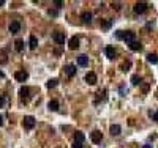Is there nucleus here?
<instances>
[{"label":"nucleus","instance_id":"nucleus-32","mask_svg":"<svg viewBox=\"0 0 158 148\" xmlns=\"http://www.w3.org/2000/svg\"><path fill=\"white\" fill-rule=\"evenodd\" d=\"M120 93H122V96H125V93H127V91H125V88H123V87H120Z\"/></svg>","mask_w":158,"mask_h":148},{"label":"nucleus","instance_id":"nucleus-28","mask_svg":"<svg viewBox=\"0 0 158 148\" xmlns=\"http://www.w3.org/2000/svg\"><path fill=\"white\" fill-rule=\"evenodd\" d=\"M123 35H125V32H123V30H119V32H115V36H117L119 39H123Z\"/></svg>","mask_w":158,"mask_h":148},{"label":"nucleus","instance_id":"nucleus-5","mask_svg":"<svg viewBox=\"0 0 158 148\" xmlns=\"http://www.w3.org/2000/svg\"><path fill=\"white\" fill-rule=\"evenodd\" d=\"M52 38L57 44H63L65 43V33L63 32H54L52 33Z\"/></svg>","mask_w":158,"mask_h":148},{"label":"nucleus","instance_id":"nucleus-25","mask_svg":"<svg viewBox=\"0 0 158 148\" xmlns=\"http://www.w3.org/2000/svg\"><path fill=\"white\" fill-rule=\"evenodd\" d=\"M130 66H131V63H130V61H125V63H122V71H128V68Z\"/></svg>","mask_w":158,"mask_h":148},{"label":"nucleus","instance_id":"nucleus-21","mask_svg":"<svg viewBox=\"0 0 158 148\" xmlns=\"http://www.w3.org/2000/svg\"><path fill=\"white\" fill-rule=\"evenodd\" d=\"M29 46H30V49H37V46H38V39H37V36H30V41H29Z\"/></svg>","mask_w":158,"mask_h":148},{"label":"nucleus","instance_id":"nucleus-19","mask_svg":"<svg viewBox=\"0 0 158 148\" xmlns=\"http://www.w3.org/2000/svg\"><path fill=\"white\" fill-rule=\"evenodd\" d=\"M147 61L152 63V65H156V63H158V55L156 54H149L147 55Z\"/></svg>","mask_w":158,"mask_h":148},{"label":"nucleus","instance_id":"nucleus-35","mask_svg":"<svg viewBox=\"0 0 158 148\" xmlns=\"http://www.w3.org/2000/svg\"><path fill=\"white\" fill-rule=\"evenodd\" d=\"M142 148H152V145H144Z\"/></svg>","mask_w":158,"mask_h":148},{"label":"nucleus","instance_id":"nucleus-12","mask_svg":"<svg viewBox=\"0 0 158 148\" xmlns=\"http://www.w3.org/2000/svg\"><path fill=\"white\" fill-rule=\"evenodd\" d=\"M105 54H106V57H108V58H111V60L115 58V49L111 47V46H108V47L105 49Z\"/></svg>","mask_w":158,"mask_h":148},{"label":"nucleus","instance_id":"nucleus-36","mask_svg":"<svg viewBox=\"0 0 158 148\" xmlns=\"http://www.w3.org/2000/svg\"><path fill=\"white\" fill-rule=\"evenodd\" d=\"M3 3H5V2H3V0H0V5H3Z\"/></svg>","mask_w":158,"mask_h":148},{"label":"nucleus","instance_id":"nucleus-29","mask_svg":"<svg viewBox=\"0 0 158 148\" xmlns=\"http://www.w3.org/2000/svg\"><path fill=\"white\" fill-rule=\"evenodd\" d=\"M5 96H0V107H3V105H5Z\"/></svg>","mask_w":158,"mask_h":148},{"label":"nucleus","instance_id":"nucleus-22","mask_svg":"<svg viewBox=\"0 0 158 148\" xmlns=\"http://www.w3.org/2000/svg\"><path fill=\"white\" fill-rule=\"evenodd\" d=\"M97 95H98V96H97V101H95V102H100V99H101V101H105V99H106V90H103V91L100 90Z\"/></svg>","mask_w":158,"mask_h":148},{"label":"nucleus","instance_id":"nucleus-1","mask_svg":"<svg viewBox=\"0 0 158 148\" xmlns=\"http://www.w3.org/2000/svg\"><path fill=\"white\" fill-rule=\"evenodd\" d=\"M19 98H21V101H22V102H27L30 99V90H29V87H21L19 88Z\"/></svg>","mask_w":158,"mask_h":148},{"label":"nucleus","instance_id":"nucleus-15","mask_svg":"<svg viewBox=\"0 0 158 148\" xmlns=\"http://www.w3.org/2000/svg\"><path fill=\"white\" fill-rule=\"evenodd\" d=\"M47 107H49V110H52V112H57L59 110V101L57 99L49 101V102H47Z\"/></svg>","mask_w":158,"mask_h":148},{"label":"nucleus","instance_id":"nucleus-18","mask_svg":"<svg viewBox=\"0 0 158 148\" xmlns=\"http://www.w3.org/2000/svg\"><path fill=\"white\" fill-rule=\"evenodd\" d=\"M109 131H111V134H112V136H119V134L122 132V128H120L119 124H112V126H111V129H109Z\"/></svg>","mask_w":158,"mask_h":148},{"label":"nucleus","instance_id":"nucleus-30","mask_svg":"<svg viewBox=\"0 0 158 148\" xmlns=\"http://www.w3.org/2000/svg\"><path fill=\"white\" fill-rule=\"evenodd\" d=\"M73 148H82V143H79V142H73Z\"/></svg>","mask_w":158,"mask_h":148},{"label":"nucleus","instance_id":"nucleus-6","mask_svg":"<svg viewBox=\"0 0 158 148\" xmlns=\"http://www.w3.org/2000/svg\"><path fill=\"white\" fill-rule=\"evenodd\" d=\"M15 79L18 82H25L27 79H29V73L27 71H16L15 73Z\"/></svg>","mask_w":158,"mask_h":148},{"label":"nucleus","instance_id":"nucleus-33","mask_svg":"<svg viewBox=\"0 0 158 148\" xmlns=\"http://www.w3.org/2000/svg\"><path fill=\"white\" fill-rule=\"evenodd\" d=\"M152 117H153V120H155V121H158V112H155V114H153Z\"/></svg>","mask_w":158,"mask_h":148},{"label":"nucleus","instance_id":"nucleus-17","mask_svg":"<svg viewBox=\"0 0 158 148\" xmlns=\"http://www.w3.org/2000/svg\"><path fill=\"white\" fill-rule=\"evenodd\" d=\"M128 47L131 49V51H134V52H138V51H141L142 49V44L139 43V41H133L131 44H128Z\"/></svg>","mask_w":158,"mask_h":148},{"label":"nucleus","instance_id":"nucleus-34","mask_svg":"<svg viewBox=\"0 0 158 148\" xmlns=\"http://www.w3.org/2000/svg\"><path fill=\"white\" fill-rule=\"evenodd\" d=\"M3 124V115H0V126Z\"/></svg>","mask_w":158,"mask_h":148},{"label":"nucleus","instance_id":"nucleus-27","mask_svg":"<svg viewBox=\"0 0 158 148\" xmlns=\"http://www.w3.org/2000/svg\"><path fill=\"white\" fill-rule=\"evenodd\" d=\"M101 25H103V29H109V27H111V25H112V20H111V19H109V20H106V22H103Z\"/></svg>","mask_w":158,"mask_h":148},{"label":"nucleus","instance_id":"nucleus-13","mask_svg":"<svg viewBox=\"0 0 158 148\" xmlns=\"http://www.w3.org/2000/svg\"><path fill=\"white\" fill-rule=\"evenodd\" d=\"M78 65L82 66V68L89 65V57H87V55H84V54L79 55V57H78Z\"/></svg>","mask_w":158,"mask_h":148},{"label":"nucleus","instance_id":"nucleus-2","mask_svg":"<svg viewBox=\"0 0 158 148\" xmlns=\"http://www.w3.org/2000/svg\"><path fill=\"white\" fill-rule=\"evenodd\" d=\"M90 139H92L93 143H100L101 140H103V134H101V131H98V129L92 131V132H90Z\"/></svg>","mask_w":158,"mask_h":148},{"label":"nucleus","instance_id":"nucleus-4","mask_svg":"<svg viewBox=\"0 0 158 148\" xmlns=\"http://www.w3.org/2000/svg\"><path fill=\"white\" fill-rule=\"evenodd\" d=\"M134 13L136 14H142V13H146V10H147V3L146 2H138L134 5Z\"/></svg>","mask_w":158,"mask_h":148},{"label":"nucleus","instance_id":"nucleus-11","mask_svg":"<svg viewBox=\"0 0 158 148\" xmlns=\"http://www.w3.org/2000/svg\"><path fill=\"white\" fill-rule=\"evenodd\" d=\"M68 47H70L71 51L78 49V47H79V38H78V36H73V38L70 39V43H68Z\"/></svg>","mask_w":158,"mask_h":148},{"label":"nucleus","instance_id":"nucleus-20","mask_svg":"<svg viewBox=\"0 0 158 148\" xmlns=\"http://www.w3.org/2000/svg\"><path fill=\"white\" fill-rule=\"evenodd\" d=\"M15 49H16L18 52H22V51H24V41H22V39H16Z\"/></svg>","mask_w":158,"mask_h":148},{"label":"nucleus","instance_id":"nucleus-23","mask_svg":"<svg viewBox=\"0 0 158 148\" xmlns=\"http://www.w3.org/2000/svg\"><path fill=\"white\" fill-rule=\"evenodd\" d=\"M142 82V79H141V76H138V74H134V76H131V83L133 85H139V83Z\"/></svg>","mask_w":158,"mask_h":148},{"label":"nucleus","instance_id":"nucleus-3","mask_svg":"<svg viewBox=\"0 0 158 148\" xmlns=\"http://www.w3.org/2000/svg\"><path fill=\"white\" fill-rule=\"evenodd\" d=\"M22 124H24V128H25V129H32L33 126H35V118H33L32 115H27V117L24 118Z\"/></svg>","mask_w":158,"mask_h":148},{"label":"nucleus","instance_id":"nucleus-26","mask_svg":"<svg viewBox=\"0 0 158 148\" xmlns=\"http://www.w3.org/2000/svg\"><path fill=\"white\" fill-rule=\"evenodd\" d=\"M8 61V58H6L5 54H0V65H5V63Z\"/></svg>","mask_w":158,"mask_h":148},{"label":"nucleus","instance_id":"nucleus-16","mask_svg":"<svg viewBox=\"0 0 158 148\" xmlns=\"http://www.w3.org/2000/svg\"><path fill=\"white\" fill-rule=\"evenodd\" d=\"M19 30H21V24L18 22V20H15V22L10 24V32L11 33H18Z\"/></svg>","mask_w":158,"mask_h":148},{"label":"nucleus","instance_id":"nucleus-8","mask_svg":"<svg viewBox=\"0 0 158 148\" xmlns=\"http://www.w3.org/2000/svg\"><path fill=\"white\" fill-rule=\"evenodd\" d=\"M123 41H125L127 44H131L133 41H136V35H134V32H125V35H123Z\"/></svg>","mask_w":158,"mask_h":148},{"label":"nucleus","instance_id":"nucleus-10","mask_svg":"<svg viewBox=\"0 0 158 148\" xmlns=\"http://www.w3.org/2000/svg\"><path fill=\"white\" fill-rule=\"evenodd\" d=\"M81 19H82V22H84V24H90L92 22V13L90 11H84L81 14Z\"/></svg>","mask_w":158,"mask_h":148},{"label":"nucleus","instance_id":"nucleus-9","mask_svg":"<svg viewBox=\"0 0 158 148\" xmlns=\"http://www.w3.org/2000/svg\"><path fill=\"white\" fill-rule=\"evenodd\" d=\"M65 73H66V76H68V77H73L74 74H76V66H74L73 63L66 65V66H65Z\"/></svg>","mask_w":158,"mask_h":148},{"label":"nucleus","instance_id":"nucleus-7","mask_svg":"<svg viewBox=\"0 0 158 148\" xmlns=\"http://www.w3.org/2000/svg\"><path fill=\"white\" fill-rule=\"evenodd\" d=\"M85 82L89 83V85H95V83H97V74H95L93 71H89L85 74Z\"/></svg>","mask_w":158,"mask_h":148},{"label":"nucleus","instance_id":"nucleus-24","mask_svg":"<svg viewBox=\"0 0 158 148\" xmlns=\"http://www.w3.org/2000/svg\"><path fill=\"white\" fill-rule=\"evenodd\" d=\"M57 83H59L57 79H49V80L46 82V87L47 88H54V87H57Z\"/></svg>","mask_w":158,"mask_h":148},{"label":"nucleus","instance_id":"nucleus-31","mask_svg":"<svg viewBox=\"0 0 158 148\" xmlns=\"http://www.w3.org/2000/svg\"><path fill=\"white\" fill-rule=\"evenodd\" d=\"M54 3H56V5H57V8H60V6H62V5H63V2H62V0H56V2H54Z\"/></svg>","mask_w":158,"mask_h":148},{"label":"nucleus","instance_id":"nucleus-14","mask_svg":"<svg viewBox=\"0 0 158 148\" xmlns=\"http://www.w3.org/2000/svg\"><path fill=\"white\" fill-rule=\"evenodd\" d=\"M84 140H85V136H84V132H81V131H76V134H74V142L84 143Z\"/></svg>","mask_w":158,"mask_h":148}]
</instances>
